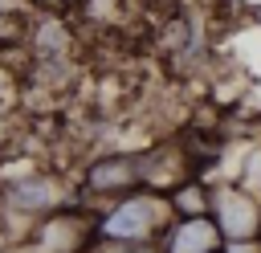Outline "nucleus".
<instances>
[{
    "mask_svg": "<svg viewBox=\"0 0 261 253\" xmlns=\"http://www.w3.org/2000/svg\"><path fill=\"white\" fill-rule=\"evenodd\" d=\"M159 245H163V253H220L224 237L212 216H171Z\"/></svg>",
    "mask_w": 261,
    "mask_h": 253,
    "instance_id": "nucleus-6",
    "label": "nucleus"
},
{
    "mask_svg": "<svg viewBox=\"0 0 261 253\" xmlns=\"http://www.w3.org/2000/svg\"><path fill=\"white\" fill-rule=\"evenodd\" d=\"M171 200L167 192L155 188H135L118 200H110L94 216V233L102 245H139V241H159L163 229L171 224Z\"/></svg>",
    "mask_w": 261,
    "mask_h": 253,
    "instance_id": "nucleus-1",
    "label": "nucleus"
},
{
    "mask_svg": "<svg viewBox=\"0 0 261 253\" xmlns=\"http://www.w3.org/2000/svg\"><path fill=\"white\" fill-rule=\"evenodd\" d=\"M110 253H163L159 241H139V245H106Z\"/></svg>",
    "mask_w": 261,
    "mask_h": 253,
    "instance_id": "nucleus-10",
    "label": "nucleus"
},
{
    "mask_svg": "<svg viewBox=\"0 0 261 253\" xmlns=\"http://www.w3.org/2000/svg\"><path fill=\"white\" fill-rule=\"evenodd\" d=\"M94 241H98L94 216L57 208V212H49V216L37 220V241H33V249H37V253H86Z\"/></svg>",
    "mask_w": 261,
    "mask_h": 253,
    "instance_id": "nucleus-5",
    "label": "nucleus"
},
{
    "mask_svg": "<svg viewBox=\"0 0 261 253\" xmlns=\"http://www.w3.org/2000/svg\"><path fill=\"white\" fill-rule=\"evenodd\" d=\"M208 216L224 241H261V196L249 184H212Z\"/></svg>",
    "mask_w": 261,
    "mask_h": 253,
    "instance_id": "nucleus-2",
    "label": "nucleus"
},
{
    "mask_svg": "<svg viewBox=\"0 0 261 253\" xmlns=\"http://www.w3.org/2000/svg\"><path fill=\"white\" fill-rule=\"evenodd\" d=\"M86 253H98V249H86Z\"/></svg>",
    "mask_w": 261,
    "mask_h": 253,
    "instance_id": "nucleus-13",
    "label": "nucleus"
},
{
    "mask_svg": "<svg viewBox=\"0 0 261 253\" xmlns=\"http://www.w3.org/2000/svg\"><path fill=\"white\" fill-rule=\"evenodd\" d=\"M12 245H8V233H4V224H0V253H8Z\"/></svg>",
    "mask_w": 261,
    "mask_h": 253,
    "instance_id": "nucleus-12",
    "label": "nucleus"
},
{
    "mask_svg": "<svg viewBox=\"0 0 261 253\" xmlns=\"http://www.w3.org/2000/svg\"><path fill=\"white\" fill-rule=\"evenodd\" d=\"M220 253H261V241H224Z\"/></svg>",
    "mask_w": 261,
    "mask_h": 253,
    "instance_id": "nucleus-11",
    "label": "nucleus"
},
{
    "mask_svg": "<svg viewBox=\"0 0 261 253\" xmlns=\"http://www.w3.org/2000/svg\"><path fill=\"white\" fill-rule=\"evenodd\" d=\"M4 204L20 216H49L57 208H69V188L49 171H24L4 184Z\"/></svg>",
    "mask_w": 261,
    "mask_h": 253,
    "instance_id": "nucleus-4",
    "label": "nucleus"
},
{
    "mask_svg": "<svg viewBox=\"0 0 261 253\" xmlns=\"http://www.w3.org/2000/svg\"><path fill=\"white\" fill-rule=\"evenodd\" d=\"M135 188H143V151H106L82 171V192L98 200H118Z\"/></svg>",
    "mask_w": 261,
    "mask_h": 253,
    "instance_id": "nucleus-3",
    "label": "nucleus"
},
{
    "mask_svg": "<svg viewBox=\"0 0 261 253\" xmlns=\"http://www.w3.org/2000/svg\"><path fill=\"white\" fill-rule=\"evenodd\" d=\"M98 253H110V249H98Z\"/></svg>",
    "mask_w": 261,
    "mask_h": 253,
    "instance_id": "nucleus-14",
    "label": "nucleus"
},
{
    "mask_svg": "<svg viewBox=\"0 0 261 253\" xmlns=\"http://www.w3.org/2000/svg\"><path fill=\"white\" fill-rule=\"evenodd\" d=\"M24 37H29L33 61H57V57H69L73 49V29L61 16H37Z\"/></svg>",
    "mask_w": 261,
    "mask_h": 253,
    "instance_id": "nucleus-8",
    "label": "nucleus"
},
{
    "mask_svg": "<svg viewBox=\"0 0 261 253\" xmlns=\"http://www.w3.org/2000/svg\"><path fill=\"white\" fill-rule=\"evenodd\" d=\"M184 180H192L184 147H151V151H143V188L171 192Z\"/></svg>",
    "mask_w": 261,
    "mask_h": 253,
    "instance_id": "nucleus-7",
    "label": "nucleus"
},
{
    "mask_svg": "<svg viewBox=\"0 0 261 253\" xmlns=\"http://www.w3.org/2000/svg\"><path fill=\"white\" fill-rule=\"evenodd\" d=\"M167 200H171V212L175 216H208V204H212V184H204V180H184L179 188H171L167 192Z\"/></svg>",
    "mask_w": 261,
    "mask_h": 253,
    "instance_id": "nucleus-9",
    "label": "nucleus"
}]
</instances>
